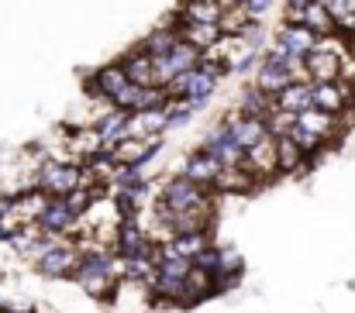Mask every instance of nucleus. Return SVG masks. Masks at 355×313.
I'll list each match as a JSON object with an SVG mask.
<instances>
[{"label": "nucleus", "mask_w": 355, "mask_h": 313, "mask_svg": "<svg viewBox=\"0 0 355 313\" xmlns=\"http://www.w3.org/2000/svg\"><path fill=\"white\" fill-rule=\"evenodd\" d=\"M338 31H342V35H349V38L355 42V14H349V17L338 24Z\"/></svg>", "instance_id": "35"}, {"label": "nucleus", "mask_w": 355, "mask_h": 313, "mask_svg": "<svg viewBox=\"0 0 355 313\" xmlns=\"http://www.w3.org/2000/svg\"><path fill=\"white\" fill-rule=\"evenodd\" d=\"M225 127L235 134L245 148H255V145L269 134V127H266V120H262V117H248V114H238V110H235V117H228V120H225Z\"/></svg>", "instance_id": "21"}, {"label": "nucleus", "mask_w": 355, "mask_h": 313, "mask_svg": "<svg viewBox=\"0 0 355 313\" xmlns=\"http://www.w3.org/2000/svg\"><path fill=\"white\" fill-rule=\"evenodd\" d=\"M300 24H307V28L318 31V35H335V31H338V21L331 17V10H328L321 0H311V3L300 10Z\"/></svg>", "instance_id": "25"}, {"label": "nucleus", "mask_w": 355, "mask_h": 313, "mask_svg": "<svg viewBox=\"0 0 355 313\" xmlns=\"http://www.w3.org/2000/svg\"><path fill=\"white\" fill-rule=\"evenodd\" d=\"M286 52H293V55H311L314 48H318V42H321V35L318 31H311L307 24H286L283 21V28H279V38H276Z\"/></svg>", "instance_id": "17"}, {"label": "nucleus", "mask_w": 355, "mask_h": 313, "mask_svg": "<svg viewBox=\"0 0 355 313\" xmlns=\"http://www.w3.org/2000/svg\"><path fill=\"white\" fill-rule=\"evenodd\" d=\"M114 251H118L121 258H138V255L159 251V244L152 241L148 227L138 224V217H121L118 234H114Z\"/></svg>", "instance_id": "5"}, {"label": "nucleus", "mask_w": 355, "mask_h": 313, "mask_svg": "<svg viewBox=\"0 0 355 313\" xmlns=\"http://www.w3.org/2000/svg\"><path fill=\"white\" fill-rule=\"evenodd\" d=\"M276 152H279V172H290V176H293V172H304L307 162H311V159L304 155V148H300L290 134H286V138H276Z\"/></svg>", "instance_id": "27"}, {"label": "nucleus", "mask_w": 355, "mask_h": 313, "mask_svg": "<svg viewBox=\"0 0 355 313\" xmlns=\"http://www.w3.org/2000/svg\"><path fill=\"white\" fill-rule=\"evenodd\" d=\"M211 248V231H197V234H173L166 244H159L162 258H183V262H197V255Z\"/></svg>", "instance_id": "12"}, {"label": "nucleus", "mask_w": 355, "mask_h": 313, "mask_svg": "<svg viewBox=\"0 0 355 313\" xmlns=\"http://www.w3.org/2000/svg\"><path fill=\"white\" fill-rule=\"evenodd\" d=\"M214 293H221V289H218V276L193 265V272H190V279H187L183 307H193V303H200V300H207V296H214Z\"/></svg>", "instance_id": "23"}, {"label": "nucleus", "mask_w": 355, "mask_h": 313, "mask_svg": "<svg viewBox=\"0 0 355 313\" xmlns=\"http://www.w3.org/2000/svg\"><path fill=\"white\" fill-rule=\"evenodd\" d=\"M183 21H204V24H221L225 17V3L221 0H183L180 7Z\"/></svg>", "instance_id": "24"}, {"label": "nucleus", "mask_w": 355, "mask_h": 313, "mask_svg": "<svg viewBox=\"0 0 355 313\" xmlns=\"http://www.w3.org/2000/svg\"><path fill=\"white\" fill-rule=\"evenodd\" d=\"M304 62H307L311 83H338L342 80V55H331V52L314 48L311 55H304Z\"/></svg>", "instance_id": "18"}, {"label": "nucleus", "mask_w": 355, "mask_h": 313, "mask_svg": "<svg viewBox=\"0 0 355 313\" xmlns=\"http://www.w3.org/2000/svg\"><path fill=\"white\" fill-rule=\"evenodd\" d=\"M214 190H207V186H200V183H193V179H187L183 172L180 176H173V179H166V186H162V193L155 197V217L159 220H169L173 213H183V210H193V207H207V204H214Z\"/></svg>", "instance_id": "1"}, {"label": "nucleus", "mask_w": 355, "mask_h": 313, "mask_svg": "<svg viewBox=\"0 0 355 313\" xmlns=\"http://www.w3.org/2000/svg\"><path fill=\"white\" fill-rule=\"evenodd\" d=\"M159 148H162L159 138H124L118 148H111V152H114L118 166H148L159 155Z\"/></svg>", "instance_id": "13"}, {"label": "nucleus", "mask_w": 355, "mask_h": 313, "mask_svg": "<svg viewBox=\"0 0 355 313\" xmlns=\"http://www.w3.org/2000/svg\"><path fill=\"white\" fill-rule=\"evenodd\" d=\"M225 7H235V3H245V0H221Z\"/></svg>", "instance_id": "37"}, {"label": "nucleus", "mask_w": 355, "mask_h": 313, "mask_svg": "<svg viewBox=\"0 0 355 313\" xmlns=\"http://www.w3.org/2000/svg\"><path fill=\"white\" fill-rule=\"evenodd\" d=\"M162 131H169V104L148 107V110H131L128 138H159Z\"/></svg>", "instance_id": "11"}, {"label": "nucleus", "mask_w": 355, "mask_h": 313, "mask_svg": "<svg viewBox=\"0 0 355 313\" xmlns=\"http://www.w3.org/2000/svg\"><path fill=\"white\" fill-rule=\"evenodd\" d=\"M180 42H183V38H180V31H176V28H155L152 35H145L141 48H145L148 55H166V52H173Z\"/></svg>", "instance_id": "29"}, {"label": "nucleus", "mask_w": 355, "mask_h": 313, "mask_svg": "<svg viewBox=\"0 0 355 313\" xmlns=\"http://www.w3.org/2000/svg\"><path fill=\"white\" fill-rule=\"evenodd\" d=\"M297 124L307 127V131H314V134H321L324 141H335V138L345 131V127H342V117H335V114H328V110H321V107L300 110V114H297Z\"/></svg>", "instance_id": "15"}, {"label": "nucleus", "mask_w": 355, "mask_h": 313, "mask_svg": "<svg viewBox=\"0 0 355 313\" xmlns=\"http://www.w3.org/2000/svg\"><path fill=\"white\" fill-rule=\"evenodd\" d=\"M87 186V166L83 162H62V159H49L38 166L35 172V190L49 193V197H66L73 190Z\"/></svg>", "instance_id": "3"}, {"label": "nucleus", "mask_w": 355, "mask_h": 313, "mask_svg": "<svg viewBox=\"0 0 355 313\" xmlns=\"http://www.w3.org/2000/svg\"><path fill=\"white\" fill-rule=\"evenodd\" d=\"M276 107L279 110H290V114H300V110L314 107V83H293V87H286L276 97Z\"/></svg>", "instance_id": "28"}, {"label": "nucleus", "mask_w": 355, "mask_h": 313, "mask_svg": "<svg viewBox=\"0 0 355 313\" xmlns=\"http://www.w3.org/2000/svg\"><path fill=\"white\" fill-rule=\"evenodd\" d=\"M255 186H259V179L245 166H238V169H225L221 172V179L214 183V193H228L232 197V193H252Z\"/></svg>", "instance_id": "26"}, {"label": "nucleus", "mask_w": 355, "mask_h": 313, "mask_svg": "<svg viewBox=\"0 0 355 313\" xmlns=\"http://www.w3.org/2000/svg\"><path fill=\"white\" fill-rule=\"evenodd\" d=\"M128 124H131V110H121V107H111L107 114H101V120L94 124L104 138V148H118L121 141L128 138Z\"/></svg>", "instance_id": "20"}, {"label": "nucleus", "mask_w": 355, "mask_h": 313, "mask_svg": "<svg viewBox=\"0 0 355 313\" xmlns=\"http://www.w3.org/2000/svg\"><path fill=\"white\" fill-rule=\"evenodd\" d=\"M286 3H290V7H297V10H304V7H307L311 0H286Z\"/></svg>", "instance_id": "36"}, {"label": "nucleus", "mask_w": 355, "mask_h": 313, "mask_svg": "<svg viewBox=\"0 0 355 313\" xmlns=\"http://www.w3.org/2000/svg\"><path fill=\"white\" fill-rule=\"evenodd\" d=\"M38 227H42L45 234L69 238V234H76V231H80V217L66 207V200H62V197H52V200L45 204V210H42V217H38Z\"/></svg>", "instance_id": "8"}, {"label": "nucleus", "mask_w": 355, "mask_h": 313, "mask_svg": "<svg viewBox=\"0 0 355 313\" xmlns=\"http://www.w3.org/2000/svg\"><path fill=\"white\" fill-rule=\"evenodd\" d=\"M176 31H180V38L183 42H190L193 48H200V52H207L211 45H218L221 38H225V31H221V24H204V21H176Z\"/></svg>", "instance_id": "16"}, {"label": "nucleus", "mask_w": 355, "mask_h": 313, "mask_svg": "<svg viewBox=\"0 0 355 313\" xmlns=\"http://www.w3.org/2000/svg\"><path fill=\"white\" fill-rule=\"evenodd\" d=\"M297 80H293V73H286V69H279V66H272V62H266L262 59V66L255 69V87L262 90V93H269V97H279L286 87H293Z\"/></svg>", "instance_id": "22"}, {"label": "nucleus", "mask_w": 355, "mask_h": 313, "mask_svg": "<svg viewBox=\"0 0 355 313\" xmlns=\"http://www.w3.org/2000/svg\"><path fill=\"white\" fill-rule=\"evenodd\" d=\"M121 66H124V73H128V80H131L135 87H159V83H155V55H148L141 45H138L135 52H128V55L121 59Z\"/></svg>", "instance_id": "19"}, {"label": "nucleus", "mask_w": 355, "mask_h": 313, "mask_svg": "<svg viewBox=\"0 0 355 313\" xmlns=\"http://www.w3.org/2000/svg\"><path fill=\"white\" fill-rule=\"evenodd\" d=\"M321 3H324V7L331 10V17H335L338 24H342V21L349 17V0H321Z\"/></svg>", "instance_id": "33"}, {"label": "nucleus", "mask_w": 355, "mask_h": 313, "mask_svg": "<svg viewBox=\"0 0 355 313\" xmlns=\"http://www.w3.org/2000/svg\"><path fill=\"white\" fill-rule=\"evenodd\" d=\"M128 87H131V80H128V73H124V66H121V62L97 69V73H94V80H90V90H94L97 97H104L107 104H114Z\"/></svg>", "instance_id": "14"}, {"label": "nucleus", "mask_w": 355, "mask_h": 313, "mask_svg": "<svg viewBox=\"0 0 355 313\" xmlns=\"http://www.w3.org/2000/svg\"><path fill=\"white\" fill-rule=\"evenodd\" d=\"M200 66H204V52H200V48H193L190 42H180L173 52L155 55V83H159V87H166V83H173L176 76L193 73V69H200Z\"/></svg>", "instance_id": "4"}, {"label": "nucleus", "mask_w": 355, "mask_h": 313, "mask_svg": "<svg viewBox=\"0 0 355 313\" xmlns=\"http://www.w3.org/2000/svg\"><path fill=\"white\" fill-rule=\"evenodd\" d=\"M83 265V244L69 238H52L49 248L35 258V272L45 279H76Z\"/></svg>", "instance_id": "2"}, {"label": "nucleus", "mask_w": 355, "mask_h": 313, "mask_svg": "<svg viewBox=\"0 0 355 313\" xmlns=\"http://www.w3.org/2000/svg\"><path fill=\"white\" fill-rule=\"evenodd\" d=\"M193 265H197V269H204V272H214V276H218V269H221V248H214V244H211V248H204V251L197 255V262H193Z\"/></svg>", "instance_id": "32"}, {"label": "nucleus", "mask_w": 355, "mask_h": 313, "mask_svg": "<svg viewBox=\"0 0 355 313\" xmlns=\"http://www.w3.org/2000/svg\"><path fill=\"white\" fill-rule=\"evenodd\" d=\"M349 14H355V0H349Z\"/></svg>", "instance_id": "38"}, {"label": "nucleus", "mask_w": 355, "mask_h": 313, "mask_svg": "<svg viewBox=\"0 0 355 313\" xmlns=\"http://www.w3.org/2000/svg\"><path fill=\"white\" fill-rule=\"evenodd\" d=\"M293 124H297V114H290V110H272L269 117H266V127H269V134L272 138H286L290 131H293Z\"/></svg>", "instance_id": "31"}, {"label": "nucleus", "mask_w": 355, "mask_h": 313, "mask_svg": "<svg viewBox=\"0 0 355 313\" xmlns=\"http://www.w3.org/2000/svg\"><path fill=\"white\" fill-rule=\"evenodd\" d=\"M187 179H193V183H200V186H207V190H214V183L221 179V172H225V162L218 159V155H211L207 148H200V152H193L187 162H183V169H180Z\"/></svg>", "instance_id": "10"}, {"label": "nucleus", "mask_w": 355, "mask_h": 313, "mask_svg": "<svg viewBox=\"0 0 355 313\" xmlns=\"http://www.w3.org/2000/svg\"><path fill=\"white\" fill-rule=\"evenodd\" d=\"M221 76H225L221 66H200V69H193V73L187 76V93H183V100H190L193 110H200V107L214 97Z\"/></svg>", "instance_id": "9"}, {"label": "nucleus", "mask_w": 355, "mask_h": 313, "mask_svg": "<svg viewBox=\"0 0 355 313\" xmlns=\"http://www.w3.org/2000/svg\"><path fill=\"white\" fill-rule=\"evenodd\" d=\"M204 148L211 152V155H218L221 162H225V169H238V166H245V155H248V148L238 141L235 134L225 127V120L204 138Z\"/></svg>", "instance_id": "6"}, {"label": "nucleus", "mask_w": 355, "mask_h": 313, "mask_svg": "<svg viewBox=\"0 0 355 313\" xmlns=\"http://www.w3.org/2000/svg\"><path fill=\"white\" fill-rule=\"evenodd\" d=\"M255 24V17L248 14L245 3H235V7H225V17H221V31L225 35H245V28Z\"/></svg>", "instance_id": "30"}, {"label": "nucleus", "mask_w": 355, "mask_h": 313, "mask_svg": "<svg viewBox=\"0 0 355 313\" xmlns=\"http://www.w3.org/2000/svg\"><path fill=\"white\" fill-rule=\"evenodd\" d=\"M269 3H272V0H245V7H248V14H252L255 21H259V17L269 10Z\"/></svg>", "instance_id": "34"}, {"label": "nucleus", "mask_w": 355, "mask_h": 313, "mask_svg": "<svg viewBox=\"0 0 355 313\" xmlns=\"http://www.w3.org/2000/svg\"><path fill=\"white\" fill-rule=\"evenodd\" d=\"M245 169L259 179V186L269 183L272 176H279V152H276V138H272V134H266L255 148H248V155H245Z\"/></svg>", "instance_id": "7"}]
</instances>
